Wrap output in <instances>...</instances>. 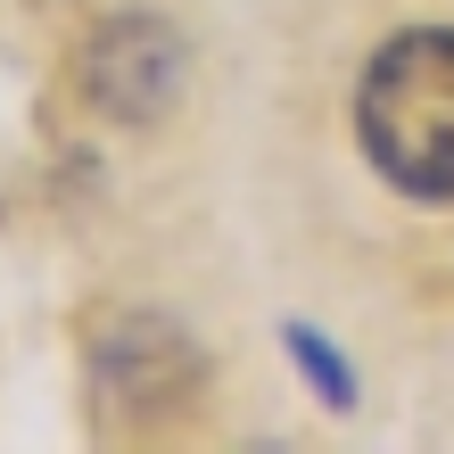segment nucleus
<instances>
[{"label": "nucleus", "instance_id": "2", "mask_svg": "<svg viewBox=\"0 0 454 454\" xmlns=\"http://www.w3.org/2000/svg\"><path fill=\"white\" fill-rule=\"evenodd\" d=\"M199 380H207L199 339H182L174 323H157V314H132V323H116L91 347V405H99V421H116V430L174 421L199 396Z\"/></svg>", "mask_w": 454, "mask_h": 454}, {"label": "nucleus", "instance_id": "4", "mask_svg": "<svg viewBox=\"0 0 454 454\" xmlns=\"http://www.w3.org/2000/svg\"><path fill=\"white\" fill-rule=\"evenodd\" d=\"M289 347H298V372H306V388L323 396L331 413H347V405H356V380H347V364H339V347H331V339H314L306 323H289Z\"/></svg>", "mask_w": 454, "mask_h": 454}, {"label": "nucleus", "instance_id": "3", "mask_svg": "<svg viewBox=\"0 0 454 454\" xmlns=\"http://www.w3.org/2000/svg\"><path fill=\"white\" fill-rule=\"evenodd\" d=\"M191 83V50L166 17L132 9V17H108L99 34L83 42V91L108 124H157Z\"/></svg>", "mask_w": 454, "mask_h": 454}, {"label": "nucleus", "instance_id": "1", "mask_svg": "<svg viewBox=\"0 0 454 454\" xmlns=\"http://www.w3.org/2000/svg\"><path fill=\"white\" fill-rule=\"evenodd\" d=\"M364 157L405 199H454V25H413L372 50L356 91Z\"/></svg>", "mask_w": 454, "mask_h": 454}]
</instances>
